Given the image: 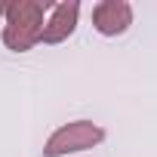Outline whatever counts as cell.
<instances>
[{"instance_id": "obj_3", "label": "cell", "mask_w": 157, "mask_h": 157, "mask_svg": "<svg viewBox=\"0 0 157 157\" xmlns=\"http://www.w3.org/2000/svg\"><path fill=\"white\" fill-rule=\"evenodd\" d=\"M93 25L105 37H117L132 25V6L126 0H102L93 6Z\"/></svg>"}, {"instance_id": "obj_2", "label": "cell", "mask_w": 157, "mask_h": 157, "mask_svg": "<svg viewBox=\"0 0 157 157\" xmlns=\"http://www.w3.org/2000/svg\"><path fill=\"white\" fill-rule=\"evenodd\" d=\"M105 139V129L93 120H74V123H65L62 129H56L43 148L46 157H62L68 151H86L93 145H99Z\"/></svg>"}, {"instance_id": "obj_4", "label": "cell", "mask_w": 157, "mask_h": 157, "mask_svg": "<svg viewBox=\"0 0 157 157\" xmlns=\"http://www.w3.org/2000/svg\"><path fill=\"white\" fill-rule=\"evenodd\" d=\"M77 16H80V3H77V0L52 6L49 22H43L40 40H43V43H62V40H68V37L74 34V28H77Z\"/></svg>"}, {"instance_id": "obj_1", "label": "cell", "mask_w": 157, "mask_h": 157, "mask_svg": "<svg viewBox=\"0 0 157 157\" xmlns=\"http://www.w3.org/2000/svg\"><path fill=\"white\" fill-rule=\"evenodd\" d=\"M43 10L46 3L37 0H19L6 6V28H3V43L13 52H28L40 34H43Z\"/></svg>"}]
</instances>
